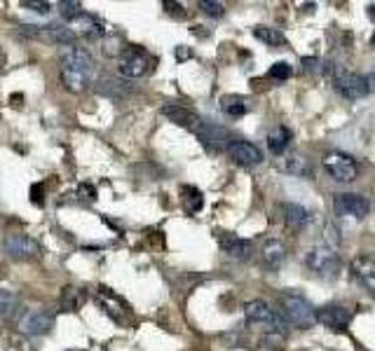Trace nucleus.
<instances>
[{
    "label": "nucleus",
    "instance_id": "a211bd4d",
    "mask_svg": "<svg viewBox=\"0 0 375 351\" xmlns=\"http://www.w3.org/2000/svg\"><path fill=\"white\" fill-rule=\"evenodd\" d=\"M162 115L169 122L178 124V127H188V129H195V127H198V122H200V117L195 115L193 110H188L186 106H178V103L162 106Z\"/></svg>",
    "mask_w": 375,
    "mask_h": 351
},
{
    "label": "nucleus",
    "instance_id": "c85d7f7f",
    "mask_svg": "<svg viewBox=\"0 0 375 351\" xmlns=\"http://www.w3.org/2000/svg\"><path fill=\"white\" fill-rule=\"evenodd\" d=\"M200 10L204 12V14H209L213 17V19H218V17H223L225 14V8L221 3H213V0H200Z\"/></svg>",
    "mask_w": 375,
    "mask_h": 351
},
{
    "label": "nucleus",
    "instance_id": "6ab92c4d",
    "mask_svg": "<svg viewBox=\"0 0 375 351\" xmlns=\"http://www.w3.org/2000/svg\"><path fill=\"white\" fill-rule=\"evenodd\" d=\"M73 23L75 26H80V35L87 40H99V38H104V33H106L104 21L94 14H87V12H82Z\"/></svg>",
    "mask_w": 375,
    "mask_h": 351
},
{
    "label": "nucleus",
    "instance_id": "dca6fc26",
    "mask_svg": "<svg viewBox=\"0 0 375 351\" xmlns=\"http://www.w3.org/2000/svg\"><path fill=\"white\" fill-rule=\"evenodd\" d=\"M277 169L289 176H300V178L312 176V164H309V159L300 152H289L284 154V157H279Z\"/></svg>",
    "mask_w": 375,
    "mask_h": 351
},
{
    "label": "nucleus",
    "instance_id": "f704fd0d",
    "mask_svg": "<svg viewBox=\"0 0 375 351\" xmlns=\"http://www.w3.org/2000/svg\"><path fill=\"white\" fill-rule=\"evenodd\" d=\"M319 59H309V57H305L302 59V66H305V70H314V73H317L319 70Z\"/></svg>",
    "mask_w": 375,
    "mask_h": 351
},
{
    "label": "nucleus",
    "instance_id": "2f4dec72",
    "mask_svg": "<svg viewBox=\"0 0 375 351\" xmlns=\"http://www.w3.org/2000/svg\"><path fill=\"white\" fill-rule=\"evenodd\" d=\"M21 8L33 10V12H38V14H47V12L52 10V5L50 3H40V0H21Z\"/></svg>",
    "mask_w": 375,
    "mask_h": 351
},
{
    "label": "nucleus",
    "instance_id": "7c9ffc66",
    "mask_svg": "<svg viewBox=\"0 0 375 351\" xmlns=\"http://www.w3.org/2000/svg\"><path fill=\"white\" fill-rule=\"evenodd\" d=\"M61 307L66 309V312H75V309H77V293H75V288H64Z\"/></svg>",
    "mask_w": 375,
    "mask_h": 351
},
{
    "label": "nucleus",
    "instance_id": "ea45409f",
    "mask_svg": "<svg viewBox=\"0 0 375 351\" xmlns=\"http://www.w3.org/2000/svg\"><path fill=\"white\" fill-rule=\"evenodd\" d=\"M371 45H373V47H375V35H373V40H371Z\"/></svg>",
    "mask_w": 375,
    "mask_h": 351
},
{
    "label": "nucleus",
    "instance_id": "9d476101",
    "mask_svg": "<svg viewBox=\"0 0 375 351\" xmlns=\"http://www.w3.org/2000/svg\"><path fill=\"white\" fill-rule=\"evenodd\" d=\"M148 68H151V57L146 54L141 47H127V50L122 52V59H120V73L124 77H144L148 73Z\"/></svg>",
    "mask_w": 375,
    "mask_h": 351
},
{
    "label": "nucleus",
    "instance_id": "2eb2a0df",
    "mask_svg": "<svg viewBox=\"0 0 375 351\" xmlns=\"http://www.w3.org/2000/svg\"><path fill=\"white\" fill-rule=\"evenodd\" d=\"M218 243H221L223 253H228L232 260H240V263H244V260H249L253 255V243L242 239V237L237 234H230V232H223V234L218 237Z\"/></svg>",
    "mask_w": 375,
    "mask_h": 351
},
{
    "label": "nucleus",
    "instance_id": "ddd939ff",
    "mask_svg": "<svg viewBox=\"0 0 375 351\" xmlns=\"http://www.w3.org/2000/svg\"><path fill=\"white\" fill-rule=\"evenodd\" d=\"M228 154L232 162L240 166H256L263 162V150L249 141H232L228 146Z\"/></svg>",
    "mask_w": 375,
    "mask_h": 351
},
{
    "label": "nucleus",
    "instance_id": "aec40b11",
    "mask_svg": "<svg viewBox=\"0 0 375 351\" xmlns=\"http://www.w3.org/2000/svg\"><path fill=\"white\" fill-rule=\"evenodd\" d=\"M287 246H284V241L279 239H267L263 243V260L267 263V267H272V270H279V267L284 265V260H287Z\"/></svg>",
    "mask_w": 375,
    "mask_h": 351
},
{
    "label": "nucleus",
    "instance_id": "412c9836",
    "mask_svg": "<svg viewBox=\"0 0 375 351\" xmlns=\"http://www.w3.org/2000/svg\"><path fill=\"white\" fill-rule=\"evenodd\" d=\"M282 211H284V220H287V225L291 230L307 228L309 220H312V213H309L305 206H300V204H284Z\"/></svg>",
    "mask_w": 375,
    "mask_h": 351
},
{
    "label": "nucleus",
    "instance_id": "58836bf2",
    "mask_svg": "<svg viewBox=\"0 0 375 351\" xmlns=\"http://www.w3.org/2000/svg\"><path fill=\"white\" fill-rule=\"evenodd\" d=\"M366 80H368V85H373V87H375V73H371V75H368Z\"/></svg>",
    "mask_w": 375,
    "mask_h": 351
},
{
    "label": "nucleus",
    "instance_id": "f257e3e1",
    "mask_svg": "<svg viewBox=\"0 0 375 351\" xmlns=\"http://www.w3.org/2000/svg\"><path fill=\"white\" fill-rule=\"evenodd\" d=\"M94 75H97V63L94 57L82 47H73L61 59V82L68 92L80 94L92 85Z\"/></svg>",
    "mask_w": 375,
    "mask_h": 351
},
{
    "label": "nucleus",
    "instance_id": "c756f323",
    "mask_svg": "<svg viewBox=\"0 0 375 351\" xmlns=\"http://www.w3.org/2000/svg\"><path fill=\"white\" fill-rule=\"evenodd\" d=\"M270 77H275V80H289L291 77V66L287 61H277L275 66L270 68Z\"/></svg>",
    "mask_w": 375,
    "mask_h": 351
},
{
    "label": "nucleus",
    "instance_id": "c9c22d12",
    "mask_svg": "<svg viewBox=\"0 0 375 351\" xmlns=\"http://www.w3.org/2000/svg\"><path fill=\"white\" fill-rule=\"evenodd\" d=\"M193 57V52L188 50V47H176V59L178 61H186V59Z\"/></svg>",
    "mask_w": 375,
    "mask_h": 351
},
{
    "label": "nucleus",
    "instance_id": "e433bc0d",
    "mask_svg": "<svg viewBox=\"0 0 375 351\" xmlns=\"http://www.w3.org/2000/svg\"><path fill=\"white\" fill-rule=\"evenodd\" d=\"M31 194H33V204H35V206H43V204H45V199L40 197V185H33V188H31Z\"/></svg>",
    "mask_w": 375,
    "mask_h": 351
},
{
    "label": "nucleus",
    "instance_id": "393cba45",
    "mask_svg": "<svg viewBox=\"0 0 375 351\" xmlns=\"http://www.w3.org/2000/svg\"><path fill=\"white\" fill-rule=\"evenodd\" d=\"M221 108L228 117H242V115H247L249 106H247V99L244 97H223Z\"/></svg>",
    "mask_w": 375,
    "mask_h": 351
},
{
    "label": "nucleus",
    "instance_id": "f8f14e48",
    "mask_svg": "<svg viewBox=\"0 0 375 351\" xmlns=\"http://www.w3.org/2000/svg\"><path fill=\"white\" fill-rule=\"evenodd\" d=\"M317 321L324 325V328L340 332V330L347 328L349 321H352V312H349L347 307H340V305H326L317 312Z\"/></svg>",
    "mask_w": 375,
    "mask_h": 351
},
{
    "label": "nucleus",
    "instance_id": "cd10ccee",
    "mask_svg": "<svg viewBox=\"0 0 375 351\" xmlns=\"http://www.w3.org/2000/svg\"><path fill=\"white\" fill-rule=\"evenodd\" d=\"M82 12L85 10H82V5L77 3V0H61V3H59V14H61V19H66V21H75Z\"/></svg>",
    "mask_w": 375,
    "mask_h": 351
},
{
    "label": "nucleus",
    "instance_id": "5701e85b",
    "mask_svg": "<svg viewBox=\"0 0 375 351\" xmlns=\"http://www.w3.org/2000/svg\"><path fill=\"white\" fill-rule=\"evenodd\" d=\"M291 143V132L287 127H277L275 132L267 134V148L272 154H284Z\"/></svg>",
    "mask_w": 375,
    "mask_h": 351
},
{
    "label": "nucleus",
    "instance_id": "f03ea898",
    "mask_svg": "<svg viewBox=\"0 0 375 351\" xmlns=\"http://www.w3.org/2000/svg\"><path fill=\"white\" fill-rule=\"evenodd\" d=\"M279 319L284 321L287 328H300L307 330L312 328V323H317V312L312 309V305L300 295H282L279 297V307H277Z\"/></svg>",
    "mask_w": 375,
    "mask_h": 351
},
{
    "label": "nucleus",
    "instance_id": "4c0bfd02",
    "mask_svg": "<svg viewBox=\"0 0 375 351\" xmlns=\"http://www.w3.org/2000/svg\"><path fill=\"white\" fill-rule=\"evenodd\" d=\"M368 17H371V19L375 21V3H373V5H368Z\"/></svg>",
    "mask_w": 375,
    "mask_h": 351
},
{
    "label": "nucleus",
    "instance_id": "a878e982",
    "mask_svg": "<svg viewBox=\"0 0 375 351\" xmlns=\"http://www.w3.org/2000/svg\"><path fill=\"white\" fill-rule=\"evenodd\" d=\"M181 194H183V206H186L188 213L202 211V206H204V199H202V192H200L198 188L186 185V188L181 190Z\"/></svg>",
    "mask_w": 375,
    "mask_h": 351
},
{
    "label": "nucleus",
    "instance_id": "72a5a7b5",
    "mask_svg": "<svg viewBox=\"0 0 375 351\" xmlns=\"http://www.w3.org/2000/svg\"><path fill=\"white\" fill-rule=\"evenodd\" d=\"M162 8L169 12V14H178V17L186 14V12H183V5H178V3H162Z\"/></svg>",
    "mask_w": 375,
    "mask_h": 351
},
{
    "label": "nucleus",
    "instance_id": "39448f33",
    "mask_svg": "<svg viewBox=\"0 0 375 351\" xmlns=\"http://www.w3.org/2000/svg\"><path fill=\"white\" fill-rule=\"evenodd\" d=\"M244 317H247L249 325H265V328L272 330V332H275V330H279V332L287 330V325H284V321L279 319V314L263 300H251V302H249V305L244 307Z\"/></svg>",
    "mask_w": 375,
    "mask_h": 351
},
{
    "label": "nucleus",
    "instance_id": "20e7f679",
    "mask_svg": "<svg viewBox=\"0 0 375 351\" xmlns=\"http://www.w3.org/2000/svg\"><path fill=\"white\" fill-rule=\"evenodd\" d=\"M321 164H324L326 174L338 183H352V181H356V176H359V164H356V159L343 150L326 152L324 159H321Z\"/></svg>",
    "mask_w": 375,
    "mask_h": 351
},
{
    "label": "nucleus",
    "instance_id": "0eeeda50",
    "mask_svg": "<svg viewBox=\"0 0 375 351\" xmlns=\"http://www.w3.org/2000/svg\"><path fill=\"white\" fill-rule=\"evenodd\" d=\"M333 85H336L338 94L347 101H359L368 94V80L359 73H349V70L338 68L333 75Z\"/></svg>",
    "mask_w": 375,
    "mask_h": 351
},
{
    "label": "nucleus",
    "instance_id": "f3484780",
    "mask_svg": "<svg viewBox=\"0 0 375 351\" xmlns=\"http://www.w3.org/2000/svg\"><path fill=\"white\" fill-rule=\"evenodd\" d=\"M352 274L359 281L368 293L375 295V260L368 258V255H356L352 260Z\"/></svg>",
    "mask_w": 375,
    "mask_h": 351
},
{
    "label": "nucleus",
    "instance_id": "4be33fe9",
    "mask_svg": "<svg viewBox=\"0 0 375 351\" xmlns=\"http://www.w3.org/2000/svg\"><path fill=\"white\" fill-rule=\"evenodd\" d=\"M21 312V300L12 290H0V319L15 321Z\"/></svg>",
    "mask_w": 375,
    "mask_h": 351
},
{
    "label": "nucleus",
    "instance_id": "7ed1b4c3",
    "mask_svg": "<svg viewBox=\"0 0 375 351\" xmlns=\"http://www.w3.org/2000/svg\"><path fill=\"white\" fill-rule=\"evenodd\" d=\"M305 265L314 277L324 279V281H336L340 277V258L331 246H314L305 253Z\"/></svg>",
    "mask_w": 375,
    "mask_h": 351
},
{
    "label": "nucleus",
    "instance_id": "6e6552de",
    "mask_svg": "<svg viewBox=\"0 0 375 351\" xmlns=\"http://www.w3.org/2000/svg\"><path fill=\"white\" fill-rule=\"evenodd\" d=\"M195 134H198L202 146H204L206 150H211V152L228 150V146L232 143L228 129L218 127V124H213V122H202L200 120L198 127H195Z\"/></svg>",
    "mask_w": 375,
    "mask_h": 351
},
{
    "label": "nucleus",
    "instance_id": "bb28decb",
    "mask_svg": "<svg viewBox=\"0 0 375 351\" xmlns=\"http://www.w3.org/2000/svg\"><path fill=\"white\" fill-rule=\"evenodd\" d=\"M99 92L104 94V97H113V99H122V97H127L129 94V89L124 87V82H117V80H104L101 82V87H99Z\"/></svg>",
    "mask_w": 375,
    "mask_h": 351
},
{
    "label": "nucleus",
    "instance_id": "473e14b6",
    "mask_svg": "<svg viewBox=\"0 0 375 351\" xmlns=\"http://www.w3.org/2000/svg\"><path fill=\"white\" fill-rule=\"evenodd\" d=\"M77 197H82L85 201H92L94 197H97V190H94L92 185H87V183H82V185L77 188Z\"/></svg>",
    "mask_w": 375,
    "mask_h": 351
},
{
    "label": "nucleus",
    "instance_id": "1a4fd4ad",
    "mask_svg": "<svg viewBox=\"0 0 375 351\" xmlns=\"http://www.w3.org/2000/svg\"><path fill=\"white\" fill-rule=\"evenodd\" d=\"M333 209H336L338 216L364 220L368 216V211H371V204H368L366 197H361V194L356 192H340L333 199Z\"/></svg>",
    "mask_w": 375,
    "mask_h": 351
},
{
    "label": "nucleus",
    "instance_id": "9b49d317",
    "mask_svg": "<svg viewBox=\"0 0 375 351\" xmlns=\"http://www.w3.org/2000/svg\"><path fill=\"white\" fill-rule=\"evenodd\" d=\"M55 312L50 309H31L26 317L21 319V330L31 337H38V335H47L52 328H55Z\"/></svg>",
    "mask_w": 375,
    "mask_h": 351
},
{
    "label": "nucleus",
    "instance_id": "4468645a",
    "mask_svg": "<svg viewBox=\"0 0 375 351\" xmlns=\"http://www.w3.org/2000/svg\"><path fill=\"white\" fill-rule=\"evenodd\" d=\"M5 253L10 255V258L15 260H23V258H35L38 255V243H35L28 234H21V232H17V234H10L8 239H5Z\"/></svg>",
    "mask_w": 375,
    "mask_h": 351
},
{
    "label": "nucleus",
    "instance_id": "423d86ee",
    "mask_svg": "<svg viewBox=\"0 0 375 351\" xmlns=\"http://www.w3.org/2000/svg\"><path fill=\"white\" fill-rule=\"evenodd\" d=\"M21 33L35 40H45L52 45H73L77 33L73 28L61 26V23H50V26H21Z\"/></svg>",
    "mask_w": 375,
    "mask_h": 351
},
{
    "label": "nucleus",
    "instance_id": "b1692460",
    "mask_svg": "<svg viewBox=\"0 0 375 351\" xmlns=\"http://www.w3.org/2000/svg\"><path fill=\"white\" fill-rule=\"evenodd\" d=\"M253 35H256V40H260V43H265L270 47L287 45V35L279 31V28H272V26H256Z\"/></svg>",
    "mask_w": 375,
    "mask_h": 351
}]
</instances>
